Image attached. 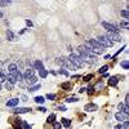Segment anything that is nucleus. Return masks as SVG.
Returning a JSON list of instances; mask_svg holds the SVG:
<instances>
[{"mask_svg":"<svg viewBox=\"0 0 129 129\" xmlns=\"http://www.w3.org/2000/svg\"><path fill=\"white\" fill-rule=\"evenodd\" d=\"M5 80H7V76L0 71V83H5Z\"/></svg>","mask_w":129,"mask_h":129,"instance_id":"33","label":"nucleus"},{"mask_svg":"<svg viewBox=\"0 0 129 129\" xmlns=\"http://www.w3.org/2000/svg\"><path fill=\"white\" fill-rule=\"evenodd\" d=\"M7 39H8L9 41H16L17 40V37H16V35L10 31V30H7Z\"/></svg>","mask_w":129,"mask_h":129,"instance_id":"14","label":"nucleus"},{"mask_svg":"<svg viewBox=\"0 0 129 129\" xmlns=\"http://www.w3.org/2000/svg\"><path fill=\"white\" fill-rule=\"evenodd\" d=\"M59 74H62V75H64V76H69V71H66V69H64V67H62V69L59 70Z\"/></svg>","mask_w":129,"mask_h":129,"instance_id":"31","label":"nucleus"},{"mask_svg":"<svg viewBox=\"0 0 129 129\" xmlns=\"http://www.w3.org/2000/svg\"><path fill=\"white\" fill-rule=\"evenodd\" d=\"M34 101H35L36 102V103H39V105H43L44 103V97H41V96H39V97H35V98H34Z\"/></svg>","mask_w":129,"mask_h":129,"instance_id":"25","label":"nucleus"},{"mask_svg":"<svg viewBox=\"0 0 129 129\" xmlns=\"http://www.w3.org/2000/svg\"><path fill=\"white\" fill-rule=\"evenodd\" d=\"M34 67H35V70H37V71H40V70H43V69H44L43 62H41V61H39V59L34 62Z\"/></svg>","mask_w":129,"mask_h":129,"instance_id":"17","label":"nucleus"},{"mask_svg":"<svg viewBox=\"0 0 129 129\" xmlns=\"http://www.w3.org/2000/svg\"><path fill=\"white\" fill-rule=\"evenodd\" d=\"M23 80L26 81V84H27L29 86L30 85H34V84H36L37 83V78L34 75V76H31V78H27V79H23Z\"/></svg>","mask_w":129,"mask_h":129,"instance_id":"10","label":"nucleus"},{"mask_svg":"<svg viewBox=\"0 0 129 129\" xmlns=\"http://www.w3.org/2000/svg\"><path fill=\"white\" fill-rule=\"evenodd\" d=\"M0 18H3V13L1 12H0Z\"/></svg>","mask_w":129,"mask_h":129,"instance_id":"47","label":"nucleus"},{"mask_svg":"<svg viewBox=\"0 0 129 129\" xmlns=\"http://www.w3.org/2000/svg\"><path fill=\"white\" fill-rule=\"evenodd\" d=\"M41 88V84H40V83H39V84H37V83H36V84H34V85H30L29 86V92H36V90H39Z\"/></svg>","mask_w":129,"mask_h":129,"instance_id":"16","label":"nucleus"},{"mask_svg":"<svg viewBox=\"0 0 129 129\" xmlns=\"http://www.w3.org/2000/svg\"><path fill=\"white\" fill-rule=\"evenodd\" d=\"M7 80H9L10 83H13V84H16V83L18 81V80H17V78L14 76V75L9 74V72H8V75H7Z\"/></svg>","mask_w":129,"mask_h":129,"instance_id":"20","label":"nucleus"},{"mask_svg":"<svg viewBox=\"0 0 129 129\" xmlns=\"http://www.w3.org/2000/svg\"><path fill=\"white\" fill-rule=\"evenodd\" d=\"M78 52H79V56L83 58L84 62H88V63H96V62H97L96 54L90 52L84 44H83V45H79V47H78Z\"/></svg>","mask_w":129,"mask_h":129,"instance_id":"1","label":"nucleus"},{"mask_svg":"<svg viewBox=\"0 0 129 129\" xmlns=\"http://www.w3.org/2000/svg\"><path fill=\"white\" fill-rule=\"evenodd\" d=\"M120 14H121V17H123L124 20H128V18H129V12H128V9H124V10H121V12H120Z\"/></svg>","mask_w":129,"mask_h":129,"instance_id":"24","label":"nucleus"},{"mask_svg":"<svg viewBox=\"0 0 129 129\" xmlns=\"http://www.w3.org/2000/svg\"><path fill=\"white\" fill-rule=\"evenodd\" d=\"M106 36H107L108 39H111L114 43H115V41H121V40H123V37L119 35V32H107V34H106Z\"/></svg>","mask_w":129,"mask_h":129,"instance_id":"6","label":"nucleus"},{"mask_svg":"<svg viewBox=\"0 0 129 129\" xmlns=\"http://www.w3.org/2000/svg\"><path fill=\"white\" fill-rule=\"evenodd\" d=\"M107 70H108V66H103V67H101V70H100V74H105Z\"/></svg>","mask_w":129,"mask_h":129,"instance_id":"34","label":"nucleus"},{"mask_svg":"<svg viewBox=\"0 0 129 129\" xmlns=\"http://www.w3.org/2000/svg\"><path fill=\"white\" fill-rule=\"evenodd\" d=\"M101 25H102V27H103L105 30H107L108 32H119V31H120V29L117 27V26L112 25V23H110V22L102 21V22H101Z\"/></svg>","mask_w":129,"mask_h":129,"instance_id":"5","label":"nucleus"},{"mask_svg":"<svg viewBox=\"0 0 129 129\" xmlns=\"http://www.w3.org/2000/svg\"><path fill=\"white\" fill-rule=\"evenodd\" d=\"M17 125H18V128H26V129L31 128V125H30V124H27V123H26V121H22V120H18Z\"/></svg>","mask_w":129,"mask_h":129,"instance_id":"19","label":"nucleus"},{"mask_svg":"<svg viewBox=\"0 0 129 129\" xmlns=\"http://www.w3.org/2000/svg\"><path fill=\"white\" fill-rule=\"evenodd\" d=\"M61 88L64 89V90H70L72 88V85L70 84V81H66V83H62V84H61Z\"/></svg>","mask_w":129,"mask_h":129,"instance_id":"21","label":"nucleus"},{"mask_svg":"<svg viewBox=\"0 0 129 129\" xmlns=\"http://www.w3.org/2000/svg\"><path fill=\"white\" fill-rule=\"evenodd\" d=\"M90 79H93V74H89V75H85L84 78H83V80L84 81H89Z\"/></svg>","mask_w":129,"mask_h":129,"instance_id":"32","label":"nucleus"},{"mask_svg":"<svg viewBox=\"0 0 129 129\" xmlns=\"http://www.w3.org/2000/svg\"><path fill=\"white\" fill-rule=\"evenodd\" d=\"M69 59L72 62V64L76 67V69H81V67L84 66V61H83V58L80 56L75 54V53H71V54L69 56Z\"/></svg>","mask_w":129,"mask_h":129,"instance_id":"3","label":"nucleus"},{"mask_svg":"<svg viewBox=\"0 0 129 129\" xmlns=\"http://www.w3.org/2000/svg\"><path fill=\"white\" fill-rule=\"evenodd\" d=\"M53 127H54L56 129H61V128H62V124H61V123H56V121H54V123H53Z\"/></svg>","mask_w":129,"mask_h":129,"instance_id":"35","label":"nucleus"},{"mask_svg":"<svg viewBox=\"0 0 129 129\" xmlns=\"http://www.w3.org/2000/svg\"><path fill=\"white\" fill-rule=\"evenodd\" d=\"M35 75V69H26L25 74H23V79H27V78H31Z\"/></svg>","mask_w":129,"mask_h":129,"instance_id":"11","label":"nucleus"},{"mask_svg":"<svg viewBox=\"0 0 129 129\" xmlns=\"http://www.w3.org/2000/svg\"><path fill=\"white\" fill-rule=\"evenodd\" d=\"M120 27H123V29H125V30H128V29H129L128 20H124V21H121V22H120Z\"/></svg>","mask_w":129,"mask_h":129,"instance_id":"27","label":"nucleus"},{"mask_svg":"<svg viewBox=\"0 0 129 129\" xmlns=\"http://www.w3.org/2000/svg\"><path fill=\"white\" fill-rule=\"evenodd\" d=\"M1 1H3V3H4V5H8V4H9V3H10V1H12V0H1Z\"/></svg>","mask_w":129,"mask_h":129,"instance_id":"42","label":"nucleus"},{"mask_svg":"<svg viewBox=\"0 0 129 129\" xmlns=\"http://www.w3.org/2000/svg\"><path fill=\"white\" fill-rule=\"evenodd\" d=\"M26 25H27L29 27H32V22L30 21V20H26Z\"/></svg>","mask_w":129,"mask_h":129,"instance_id":"38","label":"nucleus"},{"mask_svg":"<svg viewBox=\"0 0 129 129\" xmlns=\"http://www.w3.org/2000/svg\"><path fill=\"white\" fill-rule=\"evenodd\" d=\"M39 75H40V78H47V75H48V70H45V69H43V70H40L39 71Z\"/></svg>","mask_w":129,"mask_h":129,"instance_id":"28","label":"nucleus"},{"mask_svg":"<svg viewBox=\"0 0 129 129\" xmlns=\"http://www.w3.org/2000/svg\"><path fill=\"white\" fill-rule=\"evenodd\" d=\"M115 117H116L117 121H125V120H128V114H125L123 111H119V112L115 114Z\"/></svg>","mask_w":129,"mask_h":129,"instance_id":"7","label":"nucleus"},{"mask_svg":"<svg viewBox=\"0 0 129 129\" xmlns=\"http://www.w3.org/2000/svg\"><path fill=\"white\" fill-rule=\"evenodd\" d=\"M62 125H63V127H70V125H71V120L70 119H62Z\"/></svg>","mask_w":129,"mask_h":129,"instance_id":"30","label":"nucleus"},{"mask_svg":"<svg viewBox=\"0 0 129 129\" xmlns=\"http://www.w3.org/2000/svg\"><path fill=\"white\" fill-rule=\"evenodd\" d=\"M97 105H94V103H88V105H85V107L84 110L86 112H90V111H97Z\"/></svg>","mask_w":129,"mask_h":129,"instance_id":"12","label":"nucleus"},{"mask_svg":"<svg viewBox=\"0 0 129 129\" xmlns=\"http://www.w3.org/2000/svg\"><path fill=\"white\" fill-rule=\"evenodd\" d=\"M115 128H117V129H120V128H123V125H121V124H117V125H116V127H115Z\"/></svg>","mask_w":129,"mask_h":129,"instance_id":"45","label":"nucleus"},{"mask_svg":"<svg viewBox=\"0 0 129 129\" xmlns=\"http://www.w3.org/2000/svg\"><path fill=\"white\" fill-rule=\"evenodd\" d=\"M79 78H80L79 75H74V76H72V79H79Z\"/></svg>","mask_w":129,"mask_h":129,"instance_id":"46","label":"nucleus"},{"mask_svg":"<svg viewBox=\"0 0 129 129\" xmlns=\"http://www.w3.org/2000/svg\"><path fill=\"white\" fill-rule=\"evenodd\" d=\"M58 108L61 110V111H66V107H64V106H59Z\"/></svg>","mask_w":129,"mask_h":129,"instance_id":"43","label":"nucleus"},{"mask_svg":"<svg viewBox=\"0 0 129 129\" xmlns=\"http://www.w3.org/2000/svg\"><path fill=\"white\" fill-rule=\"evenodd\" d=\"M0 90H1V83H0Z\"/></svg>","mask_w":129,"mask_h":129,"instance_id":"48","label":"nucleus"},{"mask_svg":"<svg viewBox=\"0 0 129 129\" xmlns=\"http://www.w3.org/2000/svg\"><path fill=\"white\" fill-rule=\"evenodd\" d=\"M124 103H125V105H128V103H129V96H128V94L125 96V101H124Z\"/></svg>","mask_w":129,"mask_h":129,"instance_id":"40","label":"nucleus"},{"mask_svg":"<svg viewBox=\"0 0 129 129\" xmlns=\"http://www.w3.org/2000/svg\"><path fill=\"white\" fill-rule=\"evenodd\" d=\"M79 100H78V98L76 97H67L66 98V102H67V103H75V102H78Z\"/></svg>","mask_w":129,"mask_h":129,"instance_id":"26","label":"nucleus"},{"mask_svg":"<svg viewBox=\"0 0 129 129\" xmlns=\"http://www.w3.org/2000/svg\"><path fill=\"white\" fill-rule=\"evenodd\" d=\"M102 86H103V84H102V81H100V83H98V84L96 85V88L100 89V88H102Z\"/></svg>","mask_w":129,"mask_h":129,"instance_id":"39","label":"nucleus"},{"mask_svg":"<svg viewBox=\"0 0 129 129\" xmlns=\"http://www.w3.org/2000/svg\"><path fill=\"white\" fill-rule=\"evenodd\" d=\"M123 127H124V128H129V123H128V120H125V121H124Z\"/></svg>","mask_w":129,"mask_h":129,"instance_id":"41","label":"nucleus"},{"mask_svg":"<svg viewBox=\"0 0 129 129\" xmlns=\"http://www.w3.org/2000/svg\"><path fill=\"white\" fill-rule=\"evenodd\" d=\"M117 108H119L120 111L125 112V114H129V108H128V105H125V103H119V105H117Z\"/></svg>","mask_w":129,"mask_h":129,"instance_id":"15","label":"nucleus"},{"mask_svg":"<svg viewBox=\"0 0 129 129\" xmlns=\"http://www.w3.org/2000/svg\"><path fill=\"white\" fill-rule=\"evenodd\" d=\"M117 83H119V80H117V78H115V76H111L108 79V85H111V86H116Z\"/></svg>","mask_w":129,"mask_h":129,"instance_id":"18","label":"nucleus"},{"mask_svg":"<svg viewBox=\"0 0 129 129\" xmlns=\"http://www.w3.org/2000/svg\"><path fill=\"white\" fill-rule=\"evenodd\" d=\"M39 111H41V112H45L47 110H45V107H40V108H39Z\"/></svg>","mask_w":129,"mask_h":129,"instance_id":"44","label":"nucleus"},{"mask_svg":"<svg viewBox=\"0 0 129 129\" xmlns=\"http://www.w3.org/2000/svg\"><path fill=\"white\" fill-rule=\"evenodd\" d=\"M47 98H48V100H50V101H53V100H54V98H56V94H47Z\"/></svg>","mask_w":129,"mask_h":129,"instance_id":"36","label":"nucleus"},{"mask_svg":"<svg viewBox=\"0 0 129 129\" xmlns=\"http://www.w3.org/2000/svg\"><path fill=\"white\" fill-rule=\"evenodd\" d=\"M84 45H85V47L88 48L92 53H94V54H102L103 50H105V48L102 47L100 43H98L97 39H89Z\"/></svg>","mask_w":129,"mask_h":129,"instance_id":"2","label":"nucleus"},{"mask_svg":"<svg viewBox=\"0 0 129 129\" xmlns=\"http://www.w3.org/2000/svg\"><path fill=\"white\" fill-rule=\"evenodd\" d=\"M18 71H20V70H18V67H17L16 63H10L9 66H8V72L12 74V75H14V76L18 74Z\"/></svg>","mask_w":129,"mask_h":129,"instance_id":"8","label":"nucleus"},{"mask_svg":"<svg viewBox=\"0 0 129 129\" xmlns=\"http://www.w3.org/2000/svg\"><path fill=\"white\" fill-rule=\"evenodd\" d=\"M97 41L100 43L103 48H111L112 45H114V41L111 39H108L106 35H100L97 37Z\"/></svg>","mask_w":129,"mask_h":129,"instance_id":"4","label":"nucleus"},{"mask_svg":"<svg viewBox=\"0 0 129 129\" xmlns=\"http://www.w3.org/2000/svg\"><path fill=\"white\" fill-rule=\"evenodd\" d=\"M121 67H123L124 70H128V69H129V61H128V59L123 61V62H121Z\"/></svg>","mask_w":129,"mask_h":129,"instance_id":"29","label":"nucleus"},{"mask_svg":"<svg viewBox=\"0 0 129 129\" xmlns=\"http://www.w3.org/2000/svg\"><path fill=\"white\" fill-rule=\"evenodd\" d=\"M94 92V88H93V86H89V88H88V94H92Z\"/></svg>","mask_w":129,"mask_h":129,"instance_id":"37","label":"nucleus"},{"mask_svg":"<svg viewBox=\"0 0 129 129\" xmlns=\"http://www.w3.org/2000/svg\"><path fill=\"white\" fill-rule=\"evenodd\" d=\"M18 102H20L18 98H10L9 101H7V106L8 107H16V106H18Z\"/></svg>","mask_w":129,"mask_h":129,"instance_id":"9","label":"nucleus"},{"mask_svg":"<svg viewBox=\"0 0 129 129\" xmlns=\"http://www.w3.org/2000/svg\"><path fill=\"white\" fill-rule=\"evenodd\" d=\"M13 86H14L13 83H10L9 80H5V89H7V90H12Z\"/></svg>","mask_w":129,"mask_h":129,"instance_id":"22","label":"nucleus"},{"mask_svg":"<svg viewBox=\"0 0 129 129\" xmlns=\"http://www.w3.org/2000/svg\"><path fill=\"white\" fill-rule=\"evenodd\" d=\"M54 121H56V115H54V114H52V115H49V116H48L47 123H49V124H53Z\"/></svg>","mask_w":129,"mask_h":129,"instance_id":"23","label":"nucleus"},{"mask_svg":"<svg viewBox=\"0 0 129 129\" xmlns=\"http://www.w3.org/2000/svg\"><path fill=\"white\" fill-rule=\"evenodd\" d=\"M16 114H26V112H29V111H31L30 108H27V107H14V110H13Z\"/></svg>","mask_w":129,"mask_h":129,"instance_id":"13","label":"nucleus"}]
</instances>
